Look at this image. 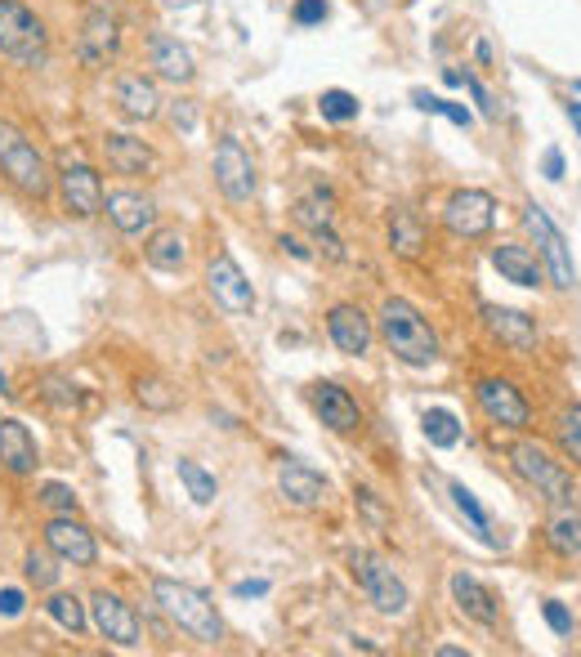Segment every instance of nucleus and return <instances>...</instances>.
<instances>
[{
	"label": "nucleus",
	"instance_id": "f257e3e1",
	"mask_svg": "<svg viewBox=\"0 0 581 657\" xmlns=\"http://www.w3.org/2000/svg\"><path fill=\"white\" fill-rule=\"evenodd\" d=\"M380 341L407 367L439 362V336H434V326L425 322V313L412 300H399V296L384 300V309H380Z\"/></svg>",
	"mask_w": 581,
	"mask_h": 657
},
{
	"label": "nucleus",
	"instance_id": "f03ea898",
	"mask_svg": "<svg viewBox=\"0 0 581 657\" xmlns=\"http://www.w3.org/2000/svg\"><path fill=\"white\" fill-rule=\"evenodd\" d=\"M153 599L162 604V613L179 631H188L198 644H220L224 640V622H220V613H215V604H211L206 590L188 586V582H175V577H157L153 582Z\"/></svg>",
	"mask_w": 581,
	"mask_h": 657
},
{
	"label": "nucleus",
	"instance_id": "7ed1b4c3",
	"mask_svg": "<svg viewBox=\"0 0 581 657\" xmlns=\"http://www.w3.org/2000/svg\"><path fill=\"white\" fill-rule=\"evenodd\" d=\"M0 175H5L19 193H27L36 202H45V198H50V188H55L50 162L40 157V148L14 121H0Z\"/></svg>",
	"mask_w": 581,
	"mask_h": 657
},
{
	"label": "nucleus",
	"instance_id": "20e7f679",
	"mask_svg": "<svg viewBox=\"0 0 581 657\" xmlns=\"http://www.w3.org/2000/svg\"><path fill=\"white\" fill-rule=\"evenodd\" d=\"M0 55L27 68L45 63V27L19 0H0Z\"/></svg>",
	"mask_w": 581,
	"mask_h": 657
},
{
	"label": "nucleus",
	"instance_id": "39448f33",
	"mask_svg": "<svg viewBox=\"0 0 581 657\" xmlns=\"http://www.w3.org/2000/svg\"><path fill=\"white\" fill-rule=\"evenodd\" d=\"M349 573H354V582L363 586V595L380 608L384 618L407 613V586L399 582V573L384 559H376L371 550H354L349 554Z\"/></svg>",
	"mask_w": 581,
	"mask_h": 657
},
{
	"label": "nucleus",
	"instance_id": "423d86ee",
	"mask_svg": "<svg viewBox=\"0 0 581 657\" xmlns=\"http://www.w3.org/2000/svg\"><path fill=\"white\" fill-rule=\"evenodd\" d=\"M510 461H514V469L519 475L537 488L542 497H550V501H568L572 497V475L568 469L542 447V443H532V439H523V443H514L510 447Z\"/></svg>",
	"mask_w": 581,
	"mask_h": 657
},
{
	"label": "nucleus",
	"instance_id": "0eeeda50",
	"mask_svg": "<svg viewBox=\"0 0 581 657\" xmlns=\"http://www.w3.org/2000/svg\"><path fill=\"white\" fill-rule=\"evenodd\" d=\"M443 224H448L452 238H465V242L488 238L493 224H497L493 193H483V188H456V193L448 198V206H443Z\"/></svg>",
	"mask_w": 581,
	"mask_h": 657
},
{
	"label": "nucleus",
	"instance_id": "6e6552de",
	"mask_svg": "<svg viewBox=\"0 0 581 657\" xmlns=\"http://www.w3.org/2000/svg\"><path fill=\"white\" fill-rule=\"evenodd\" d=\"M215 183H220V193L237 206L256 198V162L233 134H224L220 148H215Z\"/></svg>",
	"mask_w": 581,
	"mask_h": 657
},
{
	"label": "nucleus",
	"instance_id": "1a4fd4ad",
	"mask_svg": "<svg viewBox=\"0 0 581 657\" xmlns=\"http://www.w3.org/2000/svg\"><path fill=\"white\" fill-rule=\"evenodd\" d=\"M206 287H211L215 304H220L224 313H233V318H241V313H251V309H256L251 282H247V273H241V264H237L228 251H220V255L211 260V268H206Z\"/></svg>",
	"mask_w": 581,
	"mask_h": 657
},
{
	"label": "nucleus",
	"instance_id": "9d476101",
	"mask_svg": "<svg viewBox=\"0 0 581 657\" xmlns=\"http://www.w3.org/2000/svg\"><path fill=\"white\" fill-rule=\"evenodd\" d=\"M523 224L532 228V238H537L542 260L550 264L555 287H559V291H572V287H577V268H572V260H568V247H564V238H559V228L550 224V215H546L537 202H527V206H523Z\"/></svg>",
	"mask_w": 581,
	"mask_h": 657
},
{
	"label": "nucleus",
	"instance_id": "9b49d317",
	"mask_svg": "<svg viewBox=\"0 0 581 657\" xmlns=\"http://www.w3.org/2000/svg\"><path fill=\"white\" fill-rule=\"evenodd\" d=\"M117 50H121V23H117V14H108V10H90L85 23H81V36H76V55H81V63L99 72V68H108V63L117 59Z\"/></svg>",
	"mask_w": 581,
	"mask_h": 657
},
{
	"label": "nucleus",
	"instance_id": "f8f14e48",
	"mask_svg": "<svg viewBox=\"0 0 581 657\" xmlns=\"http://www.w3.org/2000/svg\"><path fill=\"white\" fill-rule=\"evenodd\" d=\"M59 193H63V211L76 219H94L104 211V179L85 162H68L59 170Z\"/></svg>",
	"mask_w": 581,
	"mask_h": 657
},
{
	"label": "nucleus",
	"instance_id": "ddd939ff",
	"mask_svg": "<svg viewBox=\"0 0 581 657\" xmlns=\"http://www.w3.org/2000/svg\"><path fill=\"white\" fill-rule=\"evenodd\" d=\"M90 618H94V631H99L104 640H112V644H121V648H134L139 635H143L139 613L121 595H112V590H99V595L90 599Z\"/></svg>",
	"mask_w": 581,
	"mask_h": 657
},
{
	"label": "nucleus",
	"instance_id": "4468645a",
	"mask_svg": "<svg viewBox=\"0 0 581 657\" xmlns=\"http://www.w3.org/2000/svg\"><path fill=\"white\" fill-rule=\"evenodd\" d=\"M45 546L55 550V559L72 563V569H90L94 559H99V546H94V533L85 524H76L72 514H55L50 524H45Z\"/></svg>",
	"mask_w": 581,
	"mask_h": 657
},
{
	"label": "nucleus",
	"instance_id": "2eb2a0df",
	"mask_svg": "<svg viewBox=\"0 0 581 657\" xmlns=\"http://www.w3.org/2000/svg\"><path fill=\"white\" fill-rule=\"evenodd\" d=\"M474 398H478L483 416L497 420V426H506V430H523L527 420H532L523 394H519L510 381H501V375H488V381H478V385H474Z\"/></svg>",
	"mask_w": 581,
	"mask_h": 657
},
{
	"label": "nucleus",
	"instance_id": "dca6fc26",
	"mask_svg": "<svg viewBox=\"0 0 581 657\" xmlns=\"http://www.w3.org/2000/svg\"><path fill=\"white\" fill-rule=\"evenodd\" d=\"M309 403H313L318 420H322L331 434H358V430H363V411H358V403L349 398V390H341L335 381H318L313 394H309Z\"/></svg>",
	"mask_w": 581,
	"mask_h": 657
},
{
	"label": "nucleus",
	"instance_id": "f3484780",
	"mask_svg": "<svg viewBox=\"0 0 581 657\" xmlns=\"http://www.w3.org/2000/svg\"><path fill=\"white\" fill-rule=\"evenodd\" d=\"M327 336H331V345L341 349V354H349V358H363L367 349H371V318L358 309V304H335L331 313H327Z\"/></svg>",
	"mask_w": 581,
	"mask_h": 657
},
{
	"label": "nucleus",
	"instance_id": "a211bd4d",
	"mask_svg": "<svg viewBox=\"0 0 581 657\" xmlns=\"http://www.w3.org/2000/svg\"><path fill=\"white\" fill-rule=\"evenodd\" d=\"M149 63H153V72L162 81H175V85H188L192 76H198V63H192L188 45L179 36H170V32H153L149 36Z\"/></svg>",
	"mask_w": 581,
	"mask_h": 657
},
{
	"label": "nucleus",
	"instance_id": "6ab92c4d",
	"mask_svg": "<svg viewBox=\"0 0 581 657\" xmlns=\"http://www.w3.org/2000/svg\"><path fill=\"white\" fill-rule=\"evenodd\" d=\"M483 322H488V332L510 345L514 354H532L537 349V322L519 309H501V304H483Z\"/></svg>",
	"mask_w": 581,
	"mask_h": 657
},
{
	"label": "nucleus",
	"instance_id": "aec40b11",
	"mask_svg": "<svg viewBox=\"0 0 581 657\" xmlns=\"http://www.w3.org/2000/svg\"><path fill=\"white\" fill-rule=\"evenodd\" d=\"M104 162H108L112 175L139 179V175H149V170H153V148L143 144V139H134V134L112 130V134H104Z\"/></svg>",
	"mask_w": 581,
	"mask_h": 657
},
{
	"label": "nucleus",
	"instance_id": "412c9836",
	"mask_svg": "<svg viewBox=\"0 0 581 657\" xmlns=\"http://www.w3.org/2000/svg\"><path fill=\"white\" fill-rule=\"evenodd\" d=\"M277 492H282L290 505L313 510V505L327 501V479L318 475V469H309L305 461H282V469H277Z\"/></svg>",
	"mask_w": 581,
	"mask_h": 657
},
{
	"label": "nucleus",
	"instance_id": "4be33fe9",
	"mask_svg": "<svg viewBox=\"0 0 581 657\" xmlns=\"http://www.w3.org/2000/svg\"><path fill=\"white\" fill-rule=\"evenodd\" d=\"M0 469L14 479L36 469V439L23 420H0Z\"/></svg>",
	"mask_w": 581,
	"mask_h": 657
},
{
	"label": "nucleus",
	"instance_id": "5701e85b",
	"mask_svg": "<svg viewBox=\"0 0 581 657\" xmlns=\"http://www.w3.org/2000/svg\"><path fill=\"white\" fill-rule=\"evenodd\" d=\"M117 108L130 117V121H153L162 112V94L157 85L143 76V72H126L117 81Z\"/></svg>",
	"mask_w": 581,
	"mask_h": 657
},
{
	"label": "nucleus",
	"instance_id": "b1692460",
	"mask_svg": "<svg viewBox=\"0 0 581 657\" xmlns=\"http://www.w3.org/2000/svg\"><path fill=\"white\" fill-rule=\"evenodd\" d=\"M452 599H456V608H461L470 622H478V626H497V599H493V590L483 586L478 577H470L465 569L452 573Z\"/></svg>",
	"mask_w": 581,
	"mask_h": 657
},
{
	"label": "nucleus",
	"instance_id": "393cba45",
	"mask_svg": "<svg viewBox=\"0 0 581 657\" xmlns=\"http://www.w3.org/2000/svg\"><path fill=\"white\" fill-rule=\"evenodd\" d=\"M493 268H497L506 282H514V287H542V282H546L542 260L532 255L527 247H519V242H501V247L493 251Z\"/></svg>",
	"mask_w": 581,
	"mask_h": 657
},
{
	"label": "nucleus",
	"instance_id": "a878e982",
	"mask_svg": "<svg viewBox=\"0 0 581 657\" xmlns=\"http://www.w3.org/2000/svg\"><path fill=\"white\" fill-rule=\"evenodd\" d=\"M108 219L121 228V232H130V238H134V232H149L153 228V202L149 198H143V193H112L108 202Z\"/></svg>",
	"mask_w": 581,
	"mask_h": 657
},
{
	"label": "nucleus",
	"instance_id": "bb28decb",
	"mask_svg": "<svg viewBox=\"0 0 581 657\" xmlns=\"http://www.w3.org/2000/svg\"><path fill=\"white\" fill-rule=\"evenodd\" d=\"M143 260H149L153 268L162 273H179L188 264V247H183V232L179 228H157L149 247H143Z\"/></svg>",
	"mask_w": 581,
	"mask_h": 657
},
{
	"label": "nucleus",
	"instance_id": "cd10ccee",
	"mask_svg": "<svg viewBox=\"0 0 581 657\" xmlns=\"http://www.w3.org/2000/svg\"><path fill=\"white\" fill-rule=\"evenodd\" d=\"M448 497H452V505L465 514V519H470V528H474V537L483 541V546H497V537H493V519H488V510H483L478 505V497L465 488V483H448Z\"/></svg>",
	"mask_w": 581,
	"mask_h": 657
},
{
	"label": "nucleus",
	"instance_id": "c85d7f7f",
	"mask_svg": "<svg viewBox=\"0 0 581 657\" xmlns=\"http://www.w3.org/2000/svg\"><path fill=\"white\" fill-rule=\"evenodd\" d=\"M390 242H394V251H399L403 260H420V251H425V228H420V219H416L412 211H394V215H390Z\"/></svg>",
	"mask_w": 581,
	"mask_h": 657
},
{
	"label": "nucleus",
	"instance_id": "c756f323",
	"mask_svg": "<svg viewBox=\"0 0 581 657\" xmlns=\"http://www.w3.org/2000/svg\"><path fill=\"white\" fill-rule=\"evenodd\" d=\"M175 475H179V483L188 488V497L198 501V505H211V501L220 497V483H215V475H211V469H202L198 461L179 456V461H175Z\"/></svg>",
	"mask_w": 581,
	"mask_h": 657
},
{
	"label": "nucleus",
	"instance_id": "7c9ffc66",
	"mask_svg": "<svg viewBox=\"0 0 581 657\" xmlns=\"http://www.w3.org/2000/svg\"><path fill=\"white\" fill-rule=\"evenodd\" d=\"M420 430H425V439H429L434 447H456V443H461V420H456L448 407H429V411L420 416Z\"/></svg>",
	"mask_w": 581,
	"mask_h": 657
},
{
	"label": "nucleus",
	"instance_id": "2f4dec72",
	"mask_svg": "<svg viewBox=\"0 0 581 657\" xmlns=\"http://www.w3.org/2000/svg\"><path fill=\"white\" fill-rule=\"evenodd\" d=\"M546 537L564 554H581V510H559L555 519L546 524Z\"/></svg>",
	"mask_w": 581,
	"mask_h": 657
},
{
	"label": "nucleus",
	"instance_id": "473e14b6",
	"mask_svg": "<svg viewBox=\"0 0 581 657\" xmlns=\"http://www.w3.org/2000/svg\"><path fill=\"white\" fill-rule=\"evenodd\" d=\"M45 613H50L68 635H81L85 626H90V618H85V604L76 599V595H50V604H45Z\"/></svg>",
	"mask_w": 581,
	"mask_h": 657
},
{
	"label": "nucleus",
	"instance_id": "72a5a7b5",
	"mask_svg": "<svg viewBox=\"0 0 581 657\" xmlns=\"http://www.w3.org/2000/svg\"><path fill=\"white\" fill-rule=\"evenodd\" d=\"M412 104L420 108V112H439V117H448L452 126H461V130H470V108L465 104H448V99H439V94H429V89H412Z\"/></svg>",
	"mask_w": 581,
	"mask_h": 657
},
{
	"label": "nucleus",
	"instance_id": "f704fd0d",
	"mask_svg": "<svg viewBox=\"0 0 581 657\" xmlns=\"http://www.w3.org/2000/svg\"><path fill=\"white\" fill-rule=\"evenodd\" d=\"M318 112H322L327 121H335V126H345V121H354V117H358V99H354L349 89H322Z\"/></svg>",
	"mask_w": 581,
	"mask_h": 657
},
{
	"label": "nucleus",
	"instance_id": "c9c22d12",
	"mask_svg": "<svg viewBox=\"0 0 581 657\" xmlns=\"http://www.w3.org/2000/svg\"><path fill=\"white\" fill-rule=\"evenodd\" d=\"M134 398L149 411H170L175 407V390L166 381H157V375H143V381L134 385Z\"/></svg>",
	"mask_w": 581,
	"mask_h": 657
},
{
	"label": "nucleus",
	"instance_id": "e433bc0d",
	"mask_svg": "<svg viewBox=\"0 0 581 657\" xmlns=\"http://www.w3.org/2000/svg\"><path fill=\"white\" fill-rule=\"evenodd\" d=\"M27 582L36 590H50L59 582V569H55V550H32L27 554Z\"/></svg>",
	"mask_w": 581,
	"mask_h": 657
},
{
	"label": "nucleus",
	"instance_id": "4c0bfd02",
	"mask_svg": "<svg viewBox=\"0 0 581 657\" xmlns=\"http://www.w3.org/2000/svg\"><path fill=\"white\" fill-rule=\"evenodd\" d=\"M559 447H564V456H568V461H577V465H581V403H577V407H568V411H564V420H559Z\"/></svg>",
	"mask_w": 581,
	"mask_h": 657
},
{
	"label": "nucleus",
	"instance_id": "58836bf2",
	"mask_svg": "<svg viewBox=\"0 0 581 657\" xmlns=\"http://www.w3.org/2000/svg\"><path fill=\"white\" fill-rule=\"evenodd\" d=\"M296 219L309 228V232H322V228H335V215L327 211V206H318L313 198H305L300 206H296Z\"/></svg>",
	"mask_w": 581,
	"mask_h": 657
},
{
	"label": "nucleus",
	"instance_id": "ea45409f",
	"mask_svg": "<svg viewBox=\"0 0 581 657\" xmlns=\"http://www.w3.org/2000/svg\"><path fill=\"white\" fill-rule=\"evenodd\" d=\"M40 505H50L55 514H76V497L68 483H45L40 488Z\"/></svg>",
	"mask_w": 581,
	"mask_h": 657
},
{
	"label": "nucleus",
	"instance_id": "a19ab883",
	"mask_svg": "<svg viewBox=\"0 0 581 657\" xmlns=\"http://www.w3.org/2000/svg\"><path fill=\"white\" fill-rule=\"evenodd\" d=\"M327 14H331L327 0H296V10H290V19H296L300 27H318V23H327Z\"/></svg>",
	"mask_w": 581,
	"mask_h": 657
},
{
	"label": "nucleus",
	"instance_id": "79ce46f5",
	"mask_svg": "<svg viewBox=\"0 0 581 657\" xmlns=\"http://www.w3.org/2000/svg\"><path fill=\"white\" fill-rule=\"evenodd\" d=\"M354 501H358V510L367 514V519H371L376 528H384V524H390V510H384V505L376 501V492H371V488H358V492H354Z\"/></svg>",
	"mask_w": 581,
	"mask_h": 657
},
{
	"label": "nucleus",
	"instance_id": "37998d69",
	"mask_svg": "<svg viewBox=\"0 0 581 657\" xmlns=\"http://www.w3.org/2000/svg\"><path fill=\"white\" fill-rule=\"evenodd\" d=\"M542 613H546V622H550L555 635H572V613H568L559 599H546V604H542Z\"/></svg>",
	"mask_w": 581,
	"mask_h": 657
},
{
	"label": "nucleus",
	"instance_id": "c03bdc74",
	"mask_svg": "<svg viewBox=\"0 0 581 657\" xmlns=\"http://www.w3.org/2000/svg\"><path fill=\"white\" fill-rule=\"evenodd\" d=\"M461 85H465V89L474 94V104H478V112H483V117H488V121H497V104H493V94H488V89H483V81H478V76H465Z\"/></svg>",
	"mask_w": 581,
	"mask_h": 657
},
{
	"label": "nucleus",
	"instance_id": "a18cd8bd",
	"mask_svg": "<svg viewBox=\"0 0 581 657\" xmlns=\"http://www.w3.org/2000/svg\"><path fill=\"white\" fill-rule=\"evenodd\" d=\"M313 242H318V251L327 255V260H345L349 251H345V242L335 238V228H322V232H313Z\"/></svg>",
	"mask_w": 581,
	"mask_h": 657
},
{
	"label": "nucleus",
	"instance_id": "49530a36",
	"mask_svg": "<svg viewBox=\"0 0 581 657\" xmlns=\"http://www.w3.org/2000/svg\"><path fill=\"white\" fill-rule=\"evenodd\" d=\"M260 595H269V577H247L233 586V599H260Z\"/></svg>",
	"mask_w": 581,
	"mask_h": 657
},
{
	"label": "nucleus",
	"instance_id": "de8ad7c7",
	"mask_svg": "<svg viewBox=\"0 0 581 657\" xmlns=\"http://www.w3.org/2000/svg\"><path fill=\"white\" fill-rule=\"evenodd\" d=\"M23 590H14V586H5V590H0V618H19L23 613Z\"/></svg>",
	"mask_w": 581,
	"mask_h": 657
},
{
	"label": "nucleus",
	"instance_id": "09e8293b",
	"mask_svg": "<svg viewBox=\"0 0 581 657\" xmlns=\"http://www.w3.org/2000/svg\"><path fill=\"white\" fill-rule=\"evenodd\" d=\"M170 121H175L179 130H192V126H198V112H192V104H188V99H179V104L170 108Z\"/></svg>",
	"mask_w": 581,
	"mask_h": 657
},
{
	"label": "nucleus",
	"instance_id": "8fccbe9b",
	"mask_svg": "<svg viewBox=\"0 0 581 657\" xmlns=\"http://www.w3.org/2000/svg\"><path fill=\"white\" fill-rule=\"evenodd\" d=\"M542 170H546V179H564V153H559V148H546Z\"/></svg>",
	"mask_w": 581,
	"mask_h": 657
},
{
	"label": "nucleus",
	"instance_id": "3c124183",
	"mask_svg": "<svg viewBox=\"0 0 581 657\" xmlns=\"http://www.w3.org/2000/svg\"><path fill=\"white\" fill-rule=\"evenodd\" d=\"M55 390H50V403H59V407H76V390H68L63 381H50Z\"/></svg>",
	"mask_w": 581,
	"mask_h": 657
},
{
	"label": "nucleus",
	"instance_id": "603ef678",
	"mask_svg": "<svg viewBox=\"0 0 581 657\" xmlns=\"http://www.w3.org/2000/svg\"><path fill=\"white\" fill-rule=\"evenodd\" d=\"M282 251H290L296 260H309V255H313V251H309V247H305L300 238H282Z\"/></svg>",
	"mask_w": 581,
	"mask_h": 657
},
{
	"label": "nucleus",
	"instance_id": "864d4df0",
	"mask_svg": "<svg viewBox=\"0 0 581 657\" xmlns=\"http://www.w3.org/2000/svg\"><path fill=\"white\" fill-rule=\"evenodd\" d=\"M474 55H478V63H483V68L493 63V50H488V40H478V45H474Z\"/></svg>",
	"mask_w": 581,
	"mask_h": 657
},
{
	"label": "nucleus",
	"instance_id": "5fc2aeb1",
	"mask_svg": "<svg viewBox=\"0 0 581 657\" xmlns=\"http://www.w3.org/2000/svg\"><path fill=\"white\" fill-rule=\"evenodd\" d=\"M162 5H166V10H192L198 0H162Z\"/></svg>",
	"mask_w": 581,
	"mask_h": 657
},
{
	"label": "nucleus",
	"instance_id": "6e6d98bb",
	"mask_svg": "<svg viewBox=\"0 0 581 657\" xmlns=\"http://www.w3.org/2000/svg\"><path fill=\"white\" fill-rule=\"evenodd\" d=\"M568 121L577 126V134H581V104H568Z\"/></svg>",
	"mask_w": 581,
	"mask_h": 657
},
{
	"label": "nucleus",
	"instance_id": "4d7b16f0",
	"mask_svg": "<svg viewBox=\"0 0 581 657\" xmlns=\"http://www.w3.org/2000/svg\"><path fill=\"white\" fill-rule=\"evenodd\" d=\"M439 657H465V648H452V644H443V648H434Z\"/></svg>",
	"mask_w": 581,
	"mask_h": 657
},
{
	"label": "nucleus",
	"instance_id": "13d9d810",
	"mask_svg": "<svg viewBox=\"0 0 581 657\" xmlns=\"http://www.w3.org/2000/svg\"><path fill=\"white\" fill-rule=\"evenodd\" d=\"M0 394H10V381H5V371H0Z\"/></svg>",
	"mask_w": 581,
	"mask_h": 657
}]
</instances>
